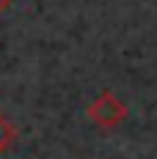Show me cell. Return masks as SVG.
Returning a JSON list of instances; mask_svg holds the SVG:
<instances>
[{
    "label": "cell",
    "mask_w": 157,
    "mask_h": 159,
    "mask_svg": "<svg viewBox=\"0 0 157 159\" xmlns=\"http://www.w3.org/2000/svg\"><path fill=\"white\" fill-rule=\"evenodd\" d=\"M14 143H17V129H14V124L0 112V154H6Z\"/></svg>",
    "instance_id": "2"
},
{
    "label": "cell",
    "mask_w": 157,
    "mask_h": 159,
    "mask_svg": "<svg viewBox=\"0 0 157 159\" xmlns=\"http://www.w3.org/2000/svg\"><path fill=\"white\" fill-rule=\"evenodd\" d=\"M86 115H88V121H91L94 126H99V129H116L127 118V104L113 93V91H105V93H99L94 102L88 104Z\"/></svg>",
    "instance_id": "1"
},
{
    "label": "cell",
    "mask_w": 157,
    "mask_h": 159,
    "mask_svg": "<svg viewBox=\"0 0 157 159\" xmlns=\"http://www.w3.org/2000/svg\"><path fill=\"white\" fill-rule=\"evenodd\" d=\"M11 3H14V0H0V14H3V11H6V8H8Z\"/></svg>",
    "instance_id": "3"
}]
</instances>
